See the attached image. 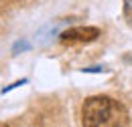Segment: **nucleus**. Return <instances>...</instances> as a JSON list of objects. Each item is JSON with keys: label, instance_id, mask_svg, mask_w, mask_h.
<instances>
[{"label": "nucleus", "instance_id": "1", "mask_svg": "<svg viewBox=\"0 0 132 127\" xmlns=\"http://www.w3.org/2000/svg\"><path fill=\"white\" fill-rule=\"evenodd\" d=\"M126 121V109L122 103L106 95L87 97L81 105L83 127H122Z\"/></svg>", "mask_w": 132, "mask_h": 127}, {"label": "nucleus", "instance_id": "2", "mask_svg": "<svg viewBox=\"0 0 132 127\" xmlns=\"http://www.w3.org/2000/svg\"><path fill=\"white\" fill-rule=\"evenodd\" d=\"M100 36V28L96 26H73V28H67L59 34V40L61 43H94L96 38Z\"/></svg>", "mask_w": 132, "mask_h": 127}, {"label": "nucleus", "instance_id": "3", "mask_svg": "<svg viewBox=\"0 0 132 127\" xmlns=\"http://www.w3.org/2000/svg\"><path fill=\"white\" fill-rule=\"evenodd\" d=\"M0 127H8V125H6V123H0Z\"/></svg>", "mask_w": 132, "mask_h": 127}]
</instances>
